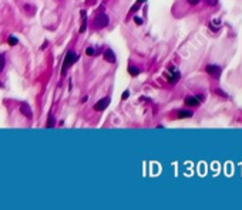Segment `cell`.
Listing matches in <instances>:
<instances>
[{
    "mask_svg": "<svg viewBox=\"0 0 242 210\" xmlns=\"http://www.w3.org/2000/svg\"><path fill=\"white\" fill-rule=\"evenodd\" d=\"M86 54H87V56H94V54H95V48H94V47H87Z\"/></svg>",
    "mask_w": 242,
    "mask_h": 210,
    "instance_id": "cell-15",
    "label": "cell"
},
{
    "mask_svg": "<svg viewBox=\"0 0 242 210\" xmlns=\"http://www.w3.org/2000/svg\"><path fill=\"white\" fill-rule=\"evenodd\" d=\"M167 77H168V81L171 84H175L177 81L179 80V71L177 70V68H174V67H171L170 68V71L167 73Z\"/></svg>",
    "mask_w": 242,
    "mask_h": 210,
    "instance_id": "cell-3",
    "label": "cell"
},
{
    "mask_svg": "<svg viewBox=\"0 0 242 210\" xmlns=\"http://www.w3.org/2000/svg\"><path fill=\"white\" fill-rule=\"evenodd\" d=\"M142 2H144V0H138V2H135V4L134 6L131 7V9H130V14H133V13H135V11L138 10V9H140V7H141V4H142Z\"/></svg>",
    "mask_w": 242,
    "mask_h": 210,
    "instance_id": "cell-11",
    "label": "cell"
},
{
    "mask_svg": "<svg viewBox=\"0 0 242 210\" xmlns=\"http://www.w3.org/2000/svg\"><path fill=\"white\" fill-rule=\"evenodd\" d=\"M128 97H130V92H128V91H124V92H123V97H121V98H123V100H127Z\"/></svg>",
    "mask_w": 242,
    "mask_h": 210,
    "instance_id": "cell-19",
    "label": "cell"
},
{
    "mask_svg": "<svg viewBox=\"0 0 242 210\" xmlns=\"http://www.w3.org/2000/svg\"><path fill=\"white\" fill-rule=\"evenodd\" d=\"M20 112L23 114L24 117H27V118L33 117V112H31V108H30L29 104H21V105H20Z\"/></svg>",
    "mask_w": 242,
    "mask_h": 210,
    "instance_id": "cell-7",
    "label": "cell"
},
{
    "mask_svg": "<svg viewBox=\"0 0 242 210\" xmlns=\"http://www.w3.org/2000/svg\"><path fill=\"white\" fill-rule=\"evenodd\" d=\"M207 3H208L209 6H214V4L218 3V0H207Z\"/></svg>",
    "mask_w": 242,
    "mask_h": 210,
    "instance_id": "cell-20",
    "label": "cell"
},
{
    "mask_svg": "<svg viewBox=\"0 0 242 210\" xmlns=\"http://www.w3.org/2000/svg\"><path fill=\"white\" fill-rule=\"evenodd\" d=\"M110 98L108 97H105V98H103V100H100L97 104L94 105V111H97V112H100V111H104L105 108L110 105Z\"/></svg>",
    "mask_w": 242,
    "mask_h": 210,
    "instance_id": "cell-4",
    "label": "cell"
},
{
    "mask_svg": "<svg viewBox=\"0 0 242 210\" xmlns=\"http://www.w3.org/2000/svg\"><path fill=\"white\" fill-rule=\"evenodd\" d=\"M199 100H201V97H187L185 98V105H189V107H198Z\"/></svg>",
    "mask_w": 242,
    "mask_h": 210,
    "instance_id": "cell-8",
    "label": "cell"
},
{
    "mask_svg": "<svg viewBox=\"0 0 242 210\" xmlns=\"http://www.w3.org/2000/svg\"><path fill=\"white\" fill-rule=\"evenodd\" d=\"M77 60H78V56H77V54L74 53V51H68V53L66 54V58H64V61H63V67H61V75H66V74H67V70Z\"/></svg>",
    "mask_w": 242,
    "mask_h": 210,
    "instance_id": "cell-1",
    "label": "cell"
},
{
    "mask_svg": "<svg viewBox=\"0 0 242 210\" xmlns=\"http://www.w3.org/2000/svg\"><path fill=\"white\" fill-rule=\"evenodd\" d=\"M108 23H110V19H108V16L105 13H98L97 16H95V19H94V27L95 29H103V27L108 26Z\"/></svg>",
    "mask_w": 242,
    "mask_h": 210,
    "instance_id": "cell-2",
    "label": "cell"
},
{
    "mask_svg": "<svg viewBox=\"0 0 242 210\" xmlns=\"http://www.w3.org/2000/svg\"><path fill=\"white\" fill-rule=\"evenodd\" d=\"M177 115H178V118H181L182 119V118H191L194 114H192V111H189V109H181V111H178Z\"/></svg>",
    "mask_w": 242,
    "mask_h": 210,
    "instance_id": "cell-10",
    "label": "cell"
},
{
    "mask_svg": "<svg viewBox=\"0 0 242 210\" xmlns=\"http://www.w3.org/2000/svg\"><path fill=\"white\" fill-rule=\"evenodd\" d=\"M17 43H19L17 37H14V36H10V37H9V44H10V46H16Z\"/></svg>",
    "mask_w": 242,
    "mask_h": 210,
    "instance_id": "cell-14",
    "label": "cell"
},
{
    "mask_svg": "<svg viewBox=\"0 0 242 210\" xmlns=\"http://www.w3.org/2000/svg\"><path fill=\"white\" fill-rule=\"evenodd\" d=\"M207 73L214 75L215 78H219V75H221V68H219L218 65H208L207 67Z\"/></svg>",
    "mask_w": 242,
    "mask_h": 210,
    "instance_id": "cell-6",
    "label": "cell"
},
{
    "mask_svg": "<svg viewBox=\"0 0 242 210\" xmlns=\"http://www.w3.org/2000/svg\"><path fill=\"white\" fill-rule=\"evenodd\" d=\"M103 58H104L107 63H115V60H117L114 51L111 50V48H105L104 53H103Z\"/></svg>",
    "mask_w": 242,
    "mask_h": 210,
    "instance_id": "cell-5",
    "label": "cell"
},
{
    "mask_svg": "<svg viewBox=\"0 0 242 210\" xmlns=\"http://www.w3.org/2000/svg\"><path fill=\"white\" fill-rule=\"evenodd\" d=\"M4 64H6V61H4V57L0 54V73L3 71V68H4Z\"/></svg>",
    "mask_w": 242,
    "mask_h": 210,
    "instance_id": "cell-16",
    "label": "cell"
},
{
    "mask_svg": "<svg viewBox=\"0 0 242 210\" xmlns=\"http://www.w3.org/2000/svg\"><path fill=\"white\" fill-rule=\"evenodd\" d=\"M128 73H130V75H131V77H135V75H138V74L141 73V71H140V68L131 65L130 68H128Z\"/></svg>",
    "mask_w": 242,
    "mask_h": 210,
    "instance_id": "cell-12",
    "label": "cell"
},
{
    "mask_svg": "<svg viewBox=\"0 0 242 210\" xmlns=\"http://www.w3.org/2000/svg\"><path fill=\"white\" fill-rule=\"evenodd\" d=\"M134 21H135L137 24H142V23H144V20H142L141 17H138V16H135V17H134Z\"/></svg>",
    "mask_w": 242,
    "mask_h": 210,
    "instance_id": "cell-17",
    "label": "cell"
},
{
    "mask_svg": "<svg viewBox=\"0 0 242 210\" xmlns=\"http://www.w3.org/2000/svg\"><path fill=\"white\" fill-rule=\"evenodd\" d=\"M54 123H56V119H54L53 115H50V117H49V122H47V125H46V127H47V128H53Z\"/></svg>",
    "mask_w": 242,
    "mask_h": 210,
    "instance_id": "cell-13",
    "label": "cell"
},
{
    "mask_svg": "<svg viewBox=\"0 0 242 210\" xmlns=\"http://www.w3.org/2000/svg\"><path fill=\"white\" fill-rule=\"evenodd\" d=\"M187 2H188L189 4H192V6H195V4H198L201 0H187Z\"/></svg>",
    "mask_w": 242,
    "mask_h": 210,
    "instance_id": "cell-18",
    "label": "cell"
},
{
    "mask_svg": "<svg viewBox=\"0 0 242 210\" xmlns=\"http://www.w3.org/2000/svg\"><path fill=\"white\" fill-rule=\"evenodd\" d=\"M80 14H81V19H83V23H81V27H80V33H84L86 29H87V13H86V10H81Z\"/></svg>",
    "mask_w": 242,
    "mask_h": 210,
    "instance_id": "cell-9",
    "label": "cell"
}]
</instances>
